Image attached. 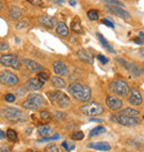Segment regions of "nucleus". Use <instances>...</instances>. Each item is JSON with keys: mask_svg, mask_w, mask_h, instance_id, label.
<instances>
[{"mask_svg": "<svg viewBox=\"0 0 144 152\" xmlns=\"http://www.w3.org/2000/svg\"><path fill=\"white\" fill-rule=\"evenodd\" d=\"M69 93L72 97L82 102H87L91 99V89L88 86H83L81 83H71L68 88Z\"/></svg>", "mask_w": 144, "mask_h": 152, "instance_id": "1", "label": "nucleus"}, {"mask_svg": "<svg viewBox=\"0 0 144 152\" xmlns=\"http://www.w3.org/2000/svg\"><path fill=\"white\" fill-rule=\"evenodd\" d=\"M1 114L4 119H7L8 121L13 123L23 122L27 120V114L22 112L21 110L13 108V107H8L1 111Z\"/></svg>", "mask_w": 144, "mask_h": 152, "instance_id": "2", "label": "nucleus"}, {"mask_svg": "<svg viewBox=\"0 0 144 152\" xmlns=\"http://www.w3.org/2000/svg\"><path fill=\"white\" fill-rule=\"evenodd\" d=\"M48 97L50 98V101L55 104V106L59 107L61 109H64L67 107L70 106V98L63 93L60 90H55V91H50L48 92Z\"/></svg>", "mask_w": 144, "mask_h": 152, "instance_id": "3", "label": "nucleus"}, {"mask_svg": "<svg viewBox=\"0 0 144 152\" xmlns=\"http://www.w3.org/2000/svg\"><path fill=\"white\" fill-rule=\"evenodd\" d=\"M43 104H44V100H43L42 96L38 94V93H30L27 97V99L21 103L22 108H25L27 110H31V111L38 110Z\"/></svg>", "mask_w": 144, "mask_h": 152, "instance_id": "4", "label": "nucleus"}, {"mask_svg": "<svg viewBox=\"0 0 144 152\" xmlns=\"http://www.w3.org/2000/svg\"><path fill=\"white\" fill-rule=\"evenodd\" d=\"M80 111L84 115H88V117H95V115H100L104 112V109L103 107L100 104V103H97V102H90V103H87V104H83V106L80 108Z\"/></svg>", "mask_w": 144, "mask_h": 152, "instance_id": "5", "label": "nucleus"}, {"mask_svg": "<svg viewBox=\"0 0 144 152\" xmlns=\"http://www.w3.org/2000/svg\"><path fill=\"white\" fill-rule=\"evenodd\" d=\"M110 91L119 97H127L129 94L130 88L125 81L123 80H114L110 83Z\"/></svg>", "mask_w": 144, "mask_h": 152, "instance_id": "6", "label": "nucleus"}, {"mask_svg": "<svg viewBox=\"0 0 144 152\" xmlns=\"http://www.w3.org/2000/svg\"><path fill=\"white\" fill-rule=\"evenodd\" d=\"M111 120L114 122L122 124L124 127H133L140 123V120L135 117H127V115H123V114H113L111 117Z\"/></svg>", "mask_w": 144, "mask_h": 152, "instance_id": "7", "label": "nucleus"}, {"mask_svg": "<svg viewBox=\"0 0 144 152\" xmlns=\"http://www.w3.org/2000/svg\"><path fill=\"white\" fill-rule=\"evenodd\" d=\"M0 83L4 86L12 87L19 83V78L15 73L10 71H2L0 72Z\"/></svg>", "mask_w": 144, "mask_h": 152, "instance_id": "8", "label": "nucleus"}, {"mask_svg": "<svg viewBox=\"0 0 144 152\" xmlns=\"http://www.w3.org/2000/svg\"><path fill=\"white\" fill-rule=\"evenodd\" d=\"M0 64L4 67L19 69L20 68V61L17 56L15 55H4L0 57Z\"/></svg>", "mask_w": 144, "mask_h": 152, "instance_id": "9", "label": "nucleus"}, {"mask_svg": "<svg viewBox=\"0 0 144 152\" xmlns=\"http://www.w3.org/2000/svg\"><path fill=\"white\" fill-rule=\"evenodd\" d=\"M105 8L109 12H111L112 15H115V16H119L120 18H123V19H130V18H131V15L127 12V10H124L122 7L112 6V4H106Z\"/></svg>", "mask_w": 144, "mask_h": 152, "instance_id": "10", "label": "nucleus"}, {"mask_svg": "<svg viewBox=\"0 0 144 152\" xmlns=\"http://www.w3.org/2000/svg\"><path fill=\"white\" fill-rule=\"evenodd\" d=\"M116 61L119 62L120 64H122L124 68H127V70L130 73H132L133 76H135V77H140L142 73H143V71L141 70L140 68L137 67V66H135V64H131V62H127V61H125V60H123L121 59V58H118L116 59Z\"/></svg>", "mask_w": 144, "mask_h": 152, "instance_id": "11", "label": "nucleus"}, {"mask_svg": "<svg viewBox=\"0 0 144 152\" xmlns=\"http://www.w3.org/2000/svg\"><path fill=\"white\" fill-rule=\"evenodd\" d=\"M105 103H106V106L109 107V109L113 110V111H119V110H121V108H122V106H123V102L121 99L112 97V96L106 97Z\"/></svg>", "mask_w": 144, "mask_h": 152, "instance_id": "12", "label": "nucleus"}, {"mask_svg": "<svg viewBox=\"0 0 144 152\" xmlns=\"http://www.w3.org/2000/svg\"><path fill=\"white\" fill-rule=\"evenodd\" d=\"M129 102L132 106H140L143 102V98L141 96V93L139 92V90L135 88H132L130 96H129Z\"/></svg>", "mask_w": 144, "mask_h": 152, "instance_id": "13", "label": "nucleus"}, {"mask_svg": "<svg viewBox=\"0 0 144 152\" xmlns=\"http://www.w3.org/2000/svg\"><path fill=\"white\" fill-rule=\"evenodd\" d=\"M53 70L57 76H67L69 73L68 67L65 66L64 62L60 61V60H57L53 62Z\"/></svg>", "mask_w": 144, "mask_h": 152, "instance_id": "14", "label": "nucleus"}, {"mask_svg": "<svg viewBox=\"0 0 144 152\" xmlns=\"http://www.w3.org/2000/svg\"><path fill=\"white\" fill-rule=\"evenodd\" d=\"M43 83L39 80L38 78H31L29 80L25 82V88L27 90H32V91H36V90H39V89L42 88Z\"/></svg>", "mask_w": 144, "mask_h": 152, "instance_id": "15", "label": "nucleus"}, {"mask_svg": "<svg viewBox=\"0 0 144 152\" xmlns=\"http://www.w3.org/2000/svg\"><path fill=\"white\" fill-rule=\"evenodd\" d=\"M23 64H25V68L31 72H39L40 70H42V66L39 64L38 62L33 61V60L25 59L23 60Z\"/></svg>", "mask_w": 144, "mask_h": 152, "instance_id": "16", "label": "nucleus"}, {"mask_svg": "<svg viewBox=\"0 0 144 152\" xmlns=\"http://www.w3.org/2000/svg\"><path fill=\"white\" fill-rule=\"evenodd\" d=\"M88 147L97 150V151H110L111 150V145L108 142H91Z\"/></svg>", "mask_w": 144, "mask_h": 152, "instance_id": "17", "label": "nucleus"}, {"mask_svg": "<svg viewBox=\"0 0 144 152\" xmlns=\"http://www.w3.org/2000/svg\"><path fill=\"white\" fill-rule=\"evenodd\" d=\"M38 21L41 26L46 27V28H49V29L53 28V27H55V18L49 17V16H41V17L38 19Z\"/></svg>", "mask_w": 144, "mask_h": 152, "instance_id": "18", "label": "nucleus"}, {"mask_svg": "<svg viewBox=\"0 0 144 152\" xmlns=\"http://www.w3.org/2000/svg\"><path fill=\"white\" fill-rule=\"evenodd\" d=\"M76 55H78V57H79V59H80L81 61L85 62V64H93V58H92V57H91V56H90L89 53L84 50V49H80V50H78Z\"/></svg>", "mask_w": 144, "mask_h": 152, "instance_id": "19", "label": "nucleus"}, {"mask_svg": "<svg viewBox=\"0 0 144 152\" xmlns=\"http://www.w3.org/2000/svg\"><path fill=\"white\" fill-rule=\"evenodd\" d=\"M37 130H38L39 135H41L43 138H49V137H51V135L53 134V133H52V129H51V127L48 126V124L39 126Z\"/></svg>", "mask_w": 144, "mask_h": 152, "instance_id": "20", "label": "nucleus"}, {"mask_svg": "<svg viewBox=\"0 0 144 152\" xmlns=\"http://www.w3.org/2000/svg\"><path fill=\"white\" fill-rule=\"evenodd\" d=\"M55 31L57 34L61 36V37H68L69 36V28L68 26L65 25L64 22H58V25L55 27Z\"/></svg>", "mask_w": 144, "mask_h": 152, "instance_id": "21", "label": "nucleus"}, {"mask_svg": "<svg viewBox=\"0 0 144 152\" xmlns=\"http://www.w3.org/2000/svg\"><path fill=\"white\" fill-rule=\"evenodd\" d=\"M9 15L12 19H19V18L22 17V10L19 7L13 6V7L9 8Z\"/></svg>", "mask_w": 144, "mask_h": 152, "instance_id": "22", "label": "nucleus"}, {"mask_svg": "<svg viewBox=\"0 0 144 152\" xmlns=\"http://www.w3.org/2000/svg\"><path fill=\"white\" fill-rule=\"evenodd\" d=\"M51 82H52V85L53 87L57 89H63L65 87V82L62 78H60L58 76H55L51 78Z\"/></svg>", "mask_w": 144, "mask_h": 152, "instance_id": "23", "label": "nucleus"}, {"mask_svg": "<svg viewBox=\"0 0 144 152\" xmlns=\"http://www.w3.org/2000/svg\"><path fill=\"white\" fill-rule=\"evenodd\" d=\"M97 39H99V41L101 42V45L103 46V48H105L108 51H110V52H112V53H115V50L111 47V45H109V42L106 41L105 39H104V37L102 36L101 34H97Z\"/></svg>", "mask_w": 144, "mask_h": 152, "instance_id": "24", "label": "nucleus"}, {"mask_svg": "<svg viewBox=\"0 0 144 152\" xmlns=\"http://www.w3.org/2000/svg\"><path fill=\"white\" fill-rule=\"evenodd\" d=\"M71 29L76 32V34H82V27H81V22L79 18L76 17L71 22Z\"/></svg>", "mask_w": 144, "mask_h": 152, "instance_id": "25", "label": "nucleus"}, {"mask_svg": "<svg viewBox=\"0 0 144 152\" xmlns=\"http://www.w3.org/2000/svg\"><path fill=\"white\" fill-rule=\"evenodd\" d=\"M121 114L123 115H127V117H137V115H140V112L135 109H132V108H125V109H123L121 111Z\"/></svg>", "mask_w": 144, "mask_h": 152, "instance_id": "26", "label": "nucleus"}, {"mask_svg": "<svg viewBox=\"0 0 144 152\" xmlns=\"http://www.w3.org/2000/svg\"><path fill=\"white\" fill-rule=\"evenodd\" d=\"M105 132V128H103L102 126H97V127L93 128L92 130L90 131V137L93 138V137H97V135H100L102 133Z\"/></svg>", "mask_w": 144, "mask_h": 152, "instance_id": "27", "label": "nucleus"}, {"mask_svg": "<svg viewBox=\"0 0 144 152\" xmlns=\"http://www.w3.org/2000/svg\"><path fill=\"white\" fill-rule=\"evenodd\" d=\"M6 135H7V138H8L11 142H16V141L18 140L17 132L13 130V129H8V130H7V133H6Z\"/></svg>", "mask_w": 144, "mask_h": 152, "instance_id": "28", "label": "nucleus"}, {"mask_svg": "<svg viewBox=\"0 0 144 152\" xmlns=\"http://www.w3.org/2000/svg\"><path fill=\"white\" fill-rule=\"evenodd\" d=\"M88 18H89L90 20H92V21H97V19H99V12H97V10H95V9L89 10L88 11Z\"/></svg>", "mask_w": 144, "mask_h": 152, "instance_id": "29", "label": "nucleus"}, {"mask_svg": "<svg viewBox=\"0 0 144 152\" xmlns=\"http://www.w3.org/2000/svg\"><path fill=\"white\" fill-rule=\"evenodd\" d=\"M39 118L41 119L42 121H49L51 120V114L48 112V111H40V113H39Z\"/></svg>", "mask_w": 144, "mask_h": 152, "instance_id": "30", "label": "nucleus"}, {"mask_svg": "<svg viewBox=\"0 0 144 152\" xmlns=\"http://www.w3.org/2000/svg\"><path fill=\"white\" fill-rule=\"evenodd\" d=\"M38 79L41 81L42 83H46V82L49 80V76H48V73H46V72H39Z\"/></svg>", "mask_w": 144, "mask_h": 152, "instance_id": "31", "label": "nucleus"}, {"mask_svg": "<svg viewBox=\"0 0 144 152\" xmlns=\"http://www.w3.org/2000/svg\"><path fill=\"white\" fill-rule=\"evenodd\" d=\"M44 151L46 152H60V150H59V147H58L57 144L52 143V144H49Z\"/></svg>", "mask_w": 144, "mask_h": 152, "instance_id": "32", "label": "nucleus"}, {"mask_svg": "<svg viewBox=\"0 0 144 152\" xmlns=\"http://www.w3.org/2000/svg\"><path fill=\"white\" fill-rule=\"evenodd\" d=\"M71 138H72V140H82L84 138V133H83L82 131H76V132H74V133L71 135Z\"/></svg>", "mask_w": 144, "mask_h": 152, "instance_id": "33", "label": "nucleus"}, {"mask_svg": "<svg viewBox=\"0 0 144 152\" xmlns=\"http://www.w3.org/2000/svg\"><path fill=\"white\" fill-rule=\"evenodd\" d=\"M104 2L106 4H112V6H119V7H123V4L119 0H104Z\"/></svg>", "mask_w": 144, "mask_h": 152, "instance_id": "34", "label": "nucleus"}, {"mask_svg": "<svg viewBox=\"0 0 144 152\" xmlns=\"http://www.w3.org/2000/svg\"><path fill=\"white\" fill-rule=\"evenodd\" d=\"M28 27V22L27 21H19L16 25V29L17 30H21V29H25V28H27Z\"/></svg>", "mask_w": 144, "mask_h": 152, "instance_id": "35", "label": "nucleus"}, {"mask_svg": "<svg viewBox=\"0 0 144 152\" xmlns=\"http://www.w3.org/2000/svg\"><path fill=\"white\" fill-rule=\"evenodd\" d=\"M4 100L7 102H15V100H16V97L13 96V94H11V93H8V94H6L4 96Z\"/></svg>", "mask_w": 144, "mask_h": 152, "instance_id": "36", "label": "nucleus"}, {"mask_svg": "<svg viewBox=\"0 0 144 152\" xmlns=\"http://www.w3.org/2000/svg\"><path fill=\"white\" fill-rule=\"evenodd\" d=\"M62 147H63L67 151H71V150H73V149H74V144H70L69 142H67V141H65V142H63V143H62Z\"/></svg>", "mask_w": 144, "mask_h": 152, "instance_id": "37", "label": "nucleus"}, {"mask_svg": "<svg viewBox=\"0 0 144 152\" xmlns=\"http://www.w3.org/2000/svg\"><path fill=\"white\" fill-rule=\"evenodd\" d=\"M9 49V46L4 41H0V51H7Z\"/></svg>", "mask_w": 144, "mask_h": 152, "instance_id": "38", "label": "nucleus"}, {"mask_svg": "<svg viewBox=\"0 0 144 152\" xmlns=\"http://www.w3.org/2000/svg\"><path fill=\"white\" fill-rule=\"evenodd\" d=\"M102 23H104V25L108 26V27H110V28H114V23L111 21V20H109V19H103V20H102Z\"/></svg>", "mask_w": 144, "mask_h": 152, "instance_id": "39", "label": "nucleus"}, {"mask_svg": "<svg viewBox=\"0 0 144 152\" xmlns=\"http://www.w3.org/2000/svg\"><path fill=\"white\" fill-rule=\"evenodd\" d=\"M97 59L100 60V61H101V64H105L109 62V59L105 58L104 56H102V55H97Z\"/></svg>", "mask_w": 144, "mask_h": 152, "instance_id": "40", "label": "nucleus"}, {"mask_svg": "<svg viewBox=\"0 0 144 152\" xmlns=\"http://www.w3.org/2000/svg\"><path fill=\"white\" fill-rule=\"evenodd\" d=\"M28 1L33 6H41L42 4V0H28Z\"/></svg>", "mask_w": 144, "mask_h": 152, "instance_id": "41", "label": "nucleus"}, {"mask_svg": "<svg viewBox=\"0 0 144 152\" xmlns=\"http://www.w3.org/2000/svg\"><path fill=\"white\" fill-rule=\"evenodd\" d=\"M0 152H10V148L7 145H2L0 147Z\"/></svg>", "mask_w": 144, "mask_h": 152, "instance_id": "42", "label": "nucleus"}, {"mask_svg": "<svg viewBox=\"0 0 144 152\" xmlns=\"http://www.w3.org/2000/svg\"><path fill=\"white\" fill-rule=\"evenodd\" d=\"M7 135H6V133H4V131H1L0 130V140H2V139H4Z\"/></svg>", "mask_w": 144, "mask_h": 152, "instance_id": "43", "label": "nucleus"}, {"mask_svg": "<svg viewBox=\"0 0 144 152\" xmlns=\"http://www.w3.org/2000/svg\"><path fill=\"white\" fill-rule=\"evenodd\" d=\"M134 41H135L136 43H139V45H143V41L141 40L140 37H139V38H135V39H134Z\"/></svg>", "mask_w": 144, "mask_h": 152, "instance_id": "44", "label": "nucleus"}, {"mask_svg": "<svg viewBox=\"0 0 144 152\" xmlns=\"http://www.w3.org/2000/svg\"><path fill=\"white\" fill-rule=\"evenodd\" d=\"M69 4H71V6H76V0H69Z\"/></svg>", "mask_w": 144, "mask_h": 152, "instance_id": "45", "label": "nucleus"}, {"mask_svg": "<svg viewBox=\"0 0 144 152\" xmlns=\"http://www.w3.org/2000/svg\"><path fill=\"white\" fill-rule=\"evenodd\" d=\"M139 37L141 38V40L143 41V43H144V32H140V34H139Z\"/></svg>", "mask_w": 144, "mask_h": 152, "instance_id": "46", "label": "nucleus"}, {"mask_svg": "<svg viewBox=\"0 0 144 152\" xmlns=\"http://www.w3.org/2000/svg\"><path fill=\"white\" fill-rule=\"evenodd\" d=\"M58 1H59L60 4H62V2H64V0H58Z\"/></svg>", "mask_w": 144, "mask_h": 152, "instance_id": "47", "label": "nucleus"}, {"mask_svg": "<svg viewBox=\"0 0 144 152\" xmlns=\"http://www.w3.org/2000/svg\"><path fill=\"white\" fill-rule=\"evenodd\" d=\"M1 8H2V4H1V2H0V10H1Z\"/></svg>", "mask_w": 144, "mask_h": 152, "instance_id": "48", "label": "nucleus"}]
</instances>
